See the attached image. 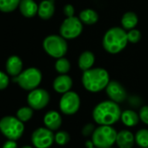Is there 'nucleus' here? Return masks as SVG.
<instances>
[{"label": "nucleus", "mask_w": 148, "mask_h": 148, "mask_svg": "<svg viewBox=\"0 0 148 148\" xmlns=\"http://www.w3.org/2000/svg\"><path fill=\"white\" fill-rule=\"evenodd\" d=\"M121 109L118 103L107 100L98 103L92 110V119L99 126H113L121 116Z\"/></svg>", "instance_id": "obj_1"}, {"label": "nucleus", "mask_w": 148, "mask_h": 148, "mask_svg": "<svg viewBox=\"0 0 148 148\" xmlns=\"http://www.w3.org/2000/svg\"><path fill=\"white\" fill-rule=\"evenodd\" d=\"M83 87L91 93H99L107 87L110 75L103 68H92L83 72L81 78Z\"/></svg>", "instance_id": "obj_2"}, {"label": "nucleus", "mask_w": 148, "mask_h": 148, "mask_svg": "<svg viewBox=\"0 0 148 148\" xmlns=\"http://www.w3.org/2000/svg\"><path fill=\"white\" fill-rule=\"evenodd\" d=\"M127 32L123 28H110L104 35L102 44L104 49L109 54H118L127 45Z\"/></svg>", "instance_id": "obj_3"}, {"label": "nucleus", "mask_w": 148, "mask_h": 148, "mask_svg": "<svg viewBox=\"0 0 148 148\" xmlns=\"http://www.w3.org/2000/svg\"><path fill=\"white\" fill-rule=\"evenodd\" d=\"M118 132L113 126H99L92 135V141L97 148H111L116 144Z\"/></svg>", "instance_id": "obj_4"}, {"label": "nucleus", "mask_w": 148, "mask_h": 148, "mask_svg": "<svg viewBox=\"0 0 148 148\" xmlns=\"http://www.w3.org/2000/svg\"><path fill=\"white\" fill-rule=\"evenodd\" d=\"M0 132L8 140H17L24 132V122L15 116H4L0 120Z\"/></svg>", "instance_id": "obj_5"}, {"label": "nucleus", "mask_w": 148, "mask_h": 148, "mask_svg": "<svg viewBox=\"0 0 148 148\" xmlns=\"http://www.w3.org/2000/svg\"><path fill=\"white\" fill-rule=\"evenodd\" d=\"M43 48L50 56L58 59L65 56L68 45L66 40L60 35H50L44 38Z\"/></svg>", "instance_id": "obj_6"}, {"label": "nucleus", "mask_w": 148, "mask_h": 148, "mask_svg": "<svg viewBox=\"0 0 148 148\" xmlns=\"http://www.w3.org/2000/svg\"><path fill=\"white\" fill-rule=\"evenodd\" d=\"M24 90L31 91L37 88L42 81V73L37 68H29L13 79Z\"/></svg>", "instance_id": "obj_7"}, {"label": "nucleus", "mask_w": 148, "mask_h": 148, "mask_svg": "<svg viewBox=\"0 0 148 148\" xmlns=\"http://www.w3.org/2000/svg\"><path fill=\"white\" fill-rule=\"evenodd\" d=\"M83 23L79 17L71 16L66 17L61 23L59 33L65 40L75 39L79 36L83 31Z\"/></svg>", "instance_id": "obj_8"}, {"label": "nucleus", "mask_w": 148, "mask_h": 148, "mask_svg": "<svg viewBox=\"0 0 148 148\" xmlns=\"http://www.w3.org/2000/svg\"><path fill=\"white\" fill-rule=\"evenodd\" d=\"M81 100L79 95L74 91L63 94L59 100V109L65 115L70 116L77 114L80 108Z\"/></svg>", "instance_id": "obj_9"}, {"label": "nucleus", "mask_w": 148, "mask_h": 148, "mask_svg": "<svg viewBox=\"0 0 148 148\" xmlns=\"http://www.w3.org/2000/svg\"><path fill=\"white\" fill-rule=\"evenodd\" d=\"M54 135L47 127H38L31 134V140L35 148H50L55 142Z\"/></svg>", "instance_id": "obj_10"}, {"label": "nucleus", "mask_w": 148, "mask_h": 148, "mask_svg": "<svg viewBox=\"0 0 148 148\" xmlns=\"http://www.w3.org/2000/svg\"><path fill=\"white\" fill-rule=\"evenodd\" d=\"M50 99V95L45 89L37 88L30 91L27 96V102L33 110H41L49 104Z\"/></svg>", "instance_id": "obj_11"}, {"label": "nucleus", "mask_w": 148, "mask_h": 148, "mask_svg": "<svg viewBox=\"0 0 148 148\" xmlns=\"http://www.w3.org/2000/svg\"><path fill=\"white\" fill-rule=\"evenodd\" d=\"M106 92L109 99L118 104L124 102L127 98V93L124 86L117 81H110Z\"/></svg>", "instance_id": "obj_12"}, {"label": "nucleus", "mask_w": 148, "mask_h": 148, "mask_svg": "<svg viewBox=\"0 0 148 148\" xmlns=\"http://www.w3.org/2000/svg\"><path fill=\"white\" fill-rule=\"evenodd\" d=\"M73 85V81L70 75H59L57 76L52 83L53 89L58 94H65L71 91Z\"/></svg>", "instance_id": "obj_13"}, {"label": "nucleus", "mask_w": 148, "mask_h": 148, "mask_svg": "<svg viewBox=\"0 0 148 148\" xmlns=\"http://www.w3.org/2000/svg\"><path fill=\"white\" fill-rule=\"evenodd\" d=\"M43 121L45 127L51 131H57L62 125V116L58 111L51 110L44 114Z\"/></svg>", "instance_id": "obj_14"}, {"label": "nucleus", "mask_w": 148, "mask_h": 148, "mask_svg": "<svg viewBox=\"0 0 148 148\" xmlns=\"http://www.w3.org/2000/svg\"><path fill=\"white\" fill-rule=\"evenodd\" d=\"M135 144L134 134L127 130L124 129L118 132L116 138V145L119 148H133Z\"/></svg>", "instance_id": "obj_15"}, {"label": "nucleus", "mask_w": 148, "mask_h": 148, "mask_svg": "<svg viewBox=\"0 0 148 148\" xmlns=\"http://www.w3.org/2000/svg\"><path fill=\"white\" fill-rule=\"evenodd\" d=\"M55 12V5L52 0H44L38 5V15L44 20L50 19Z\"/></svg>", "instance_id": "obj_16"}, {"label": "nucleus", "mask_w": 148, "mask_h": 148, "mask_svg": "<svg viewBox=\"0 0 148 148\" xmlns=\"http://www.w3.org/2000/svg\"><path fill=\"white\" fill-rule=\"evenodd\" d=\"M6 70L8 74L11 76H17L21 72L23 69V62L22 60L17 56H12L9 57V59L6 62Z\"/></svg>", "instance_id": "obj_17"}, {"label": "nucleus", "mask_w": 148, "mask_h": 148, "mask_svg": "<svg viewBox=\"0 0 148 148\" xmlns=\"http://www.w3.org/2000/svg\"><path fill=\"white\" fill-rule=\"evenodd\" d=\"M120 121L126 127H133L139 124L140 119L137 112L133 109H126L121 113Z\"/></svg>", "instance_id": "obj_18"}, {"label": "nucleus", "mask_w": 148, "mask_h": 148, "mask_svg": "<svg viewBox=\"0 0 148 148\" xmlns=\"http://www.w3.org/2000/svg\"><path fill=\"white\" fill-rule=\"evenodd\" d=\"M19 10L22 15L25 17H32L38 14V5L34 0H21Z\"/></svg>", "instance_id": "obj_19"}, {"label": "nucleus", "mask_w": 148, "mask_h": 148, "mask_svg": "<svg viewBox=\"0 0 148 148\" xmlns=\"http://www.w3.org/2000/svg\"><path fill=\"white\" fill-rule=\"evenodd\" d=\"M94 62H95V56L92 51L89 50L81 53L78 60L79 67L83 72L91 69L93 67Z\"/></svg>", "instance_id": "obj_20"}, {"label": "nucleus", "mask_w": 148, "mask_h": 148, "mask_svg": "<svg viewBox=\"0 0 148 148\" xmlns=\"http://www.w3.org/2000/svg\"><path fill=\"white\" fill-rule=\"evenodd\" d=\"M139 22L138 16L133 11H127L126 12L121 18V25L122 28L126 30H130L134 29Z\"/></svg>", "instance_id": "obj_21"}, {"label": "nucleus", "mask_w": 148, "mask_h": 148, "mask_svg": "<svg viewBox=\"0 0 148 148\" xmlns=\"http://www.w3.org/2000/svg\"><path fill=\"white\" fill-rule=\"evenodd\" d=\"M79 18L84 24L92 25L99 21V14L92 9H85L79 13Z\"/></svg>", "instance_id": "obj_22"}, {"label": "nucleus", "mask_w": 148, "mask_h": 148, "mask_svg": "<svg viewBox=\"0 0 148 148\" xmlns=\"http://www.w3.org/2000/svg\"><path fill=\"white\" fill-rule=\"evenodd\" d=\"M55 69L59 75H66L71 69V63L65 57L57 59L55 63Z\"/></svg>", "instance_id": "obj_23"}, {"label": "nucleus", "mask_w": 148, "mask_h": 148, "mask_svg": "<svg viewBox=\"0 0 148 148\" xmlns=\"http://www.w3.org/2000/svg\"><path fill=\"white\" fill-rule=\"evenodd\" d=\"M135 143L141 148H146L148 147V129L142 128L137 131L134 134Z\"/></svg>", "instance_id": "obj_24"}, {"label": "nucleus", "mask_w": 148, "mask_h": 148, "mask_svg": "<svg viewBox=\"0 0 148 148\" xmlns=\"http://www.w3.org/2000/svg\"><path fill=\"white\" fill-rule=\"evenodd\" d=\"M32 116H33V109L30 106L20 108L16 114V117L24 123L29 121L32 118Z\"/></svg>", "instance_id": "obj_25"}, {"label": "nucleus", "mask_w": 148, "mask_h": 148, "mask_svg": "<svg viewBox=\"0 0 148 148\" xmlns=\"http://www.w3.org/2000/svg\"><path fill=\"white\" fill-rule=\"evenodd\" d=\"M21 0H0V10L3 12L13 11L19 6Z\"/></svg>", "instance_id": "obj_26"}, {"label": "nucleus", "mask_w": 148, "mask_h": 148, "mask_svg": "<svg viewBox=\"0 0 148 148\" xmlns=\"http://www.w3.org/2000/svg\"><path fill=\"white\" fill-rule=\"evenodd\" d=\"M55 143H57L58 146H65L69 143L71 140V136L68 132L66 131H58L54 135Z\"/></svg>", "instance_id": "obj_27"}, {"label": "nucleus", "mask_w": 148, "mask_h": 148, "mask_svg": "<svg viewBox=\"0 0 148 148\" xmlns=\"http://www.w3.org/2000/svg\"><path fill=\"white\" fill-rule=\"evenodd\" d=\"M127 39H128V42L137 43L141 39V32L135 28L133 29H130L127 32Z\"/></svg>", "instance_id": "obj_28"}, {"label": "nucleus", "mask_w": 148, "mask_h": 148, "mask_svg": "<svg viewBox=\"0 0 148 148\" xmlns=\"http://www.w3.org/2000/svg\"><path fill=\"white\" fill-rule=\"evenodd\" d=\"M95 129H96V127L94 126L93 123H87L83 127L81 130V134L84 137H92Z\"/></svg>", "instance_id": "obj_29"}, {"label": "nucleus", "mask_w": 148, "mask_h": 148, "mask_svg": "<svg viewBox=\"0 0 148 148\" xmlns=\"http://www.w3.org/2000/svg\"><path fill=\"white\" fill-rule=\"evenodd\" d=\"M140 119V121L148 126V105L147 106H142L140 109L139 112Z\"/></svg>", "instance_id": "obj_30"}, {"label": "nucleus", "mask_w": 148, "mask_h": 148, "mask_svg": "<svg viewBox=\"0 0 148 148\" xmlns=\"http://www.w3.org/2000/svg\"><path fill=\"white\" fill-rule=\"evenodd\" d=\"M9 77L3 72L0 71V90L6 88L9 85Z\"/></svg>", "instance_id": "obj_31"}, {"label": "nucleus", "mask_w": 148, "mask_h": 148, "mask_svg": "<svg viewBox=\"0 0 148 148\" xmlns=\"http://www.w3.org/2000/svg\"><path fill=\"white\" fill-rule=\"evenodd\" d=\"M64 14L65 15L66 17H71V16H74V13H75V9L73 7V5L68 3L65 4L64 6Z\"/></svg>", "instance_id": "obj_32"}, {"label": "nucleus", "mask_w": 148, "mask_h": 148, "mask_svg": "<svg viewBox=\"0 0 148 148\" xmlns=\"http://www.w3.org/2000/svg\"><path fill=\"white\" fill-rule=\"evenodd\" d=\"M129 103L132 107H134V108H138L141 105L142 101L138 97V96H132L129 98Z\"/></svg>", "instance_id": "obj_33"}, {"label": "nucleus", "mask_w": 148, "mask_h": 148, "mask_svg": "<svg viewBox=\"0 0 148 148\" xmlns=\"http://www.w3.org/2000/svg\"><path fill=\"white\" fill-rule=\"evenodd\" d=\"M2 148H17V144L16 142V140H8L7 141H5Z\"/></svg>", "instance_id": "obj_34"}, {"label": "nucleus", "mask_w": 148, "mask_h": 148, "mask_svg": "<svg viewBox=\"0 0 148 148\" xmlns=\"http://www.w3.org/2000/svg\"><path fill=\"white\" fill-rule=\"evenodd\" d=\"M85 147L86 148H97L94 145H93V143H92V140H87L86 142H85Z\"/></svg>", "instance_id": "obj_35"}, {"label": "nucleus", "mask_w": 148, "mask_h": 148, "mask_svg": "<svg viewBox=\"0 0 148 148\" xmlns=\"http://www.w3.org/2000/svg\"><path fill=\"white\" fill-rule=\"evenodd\" d=\"M21 148H33L32 147H31V146H24V147H22Z\"/></svg>", "instance_id": "obj_36"}, {"label": "nucleus", "mask_w": 148, "mask_h": 148, "mask_svg": "<svg viewBox=\"0 0 148 148\" xmlns=\"http://www.w3.org/2000/svg\"><path fill=\"white\" fill-rule=\"evenodd\" d=\"M111 148H114V147H111Z\"/></svg>", "instance_id": "obj_37"}, {"label": "nucleus", "mask_w": 148, "mask_h": 148, "mask_svg": "<svg viewBox=\"0 0 148 148\" xmlns=\"http://www.w3.org/2000/svg\"><path fill=\"white\" fill-rule=\"evenodd\" d=\"M146 148H148V147H146Z\"/></svg>", "instance_id": "obj_38"}]
</instances>
